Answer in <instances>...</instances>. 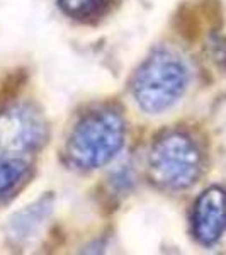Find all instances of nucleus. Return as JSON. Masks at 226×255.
Segmentation results:
<instances>
[{
    "label": "nucleus",
    "mask_w": 226,
    "mask_h": 255,
    "mask_svg": "<svg viewBox=\"0 0 226 255\" xmlns=\"http://www.w3.org/2000/svg\"><path fill=\"white\" fill-rule=\"evenodd\" d=\"M211 49H213V58L215 61L226 68V39L225 38H213L211 41Z\"/></svg>",
    "instance_id": "1a4fd4ad"
},
{
    "label": "nucleus",
    "mask_w": 226,
    "mask_h": 255,
    "mask_svg": "<svg viewBox=\"0 0 226 255\" xmlns=\"http://www.w3.org/2000/svg\"><path fill=\"white\" fill-rule=\"evenodd\" d=\"M148 170L160 187L170 191L186 189L201 174V151L187 134L167 133L151 146Z\"/></svg>",
    "instance_id": "7ed1b4c3"
},
{
    "label": "nucleus",
    "mask_w": 226,
    "mask_h": 255,
    "mask_svg": "<svg viewBox=\"0 0 226 255\" xmlns=\"http://www.w3.org/2000/svg\"><path fill=\"white\" fill-rule=\"evenodd\" d=\"M192 232L201 245H215L226 232V192L209 187L196 201L192 213Z\"/></svg>",
    "instance_id": "39448f33"
},
{
    "label": "nucleus",
    "mask_w": 226,
    "mask_h": 255,
    "mask_svg": "<svg viewBox=\"0 0 226 255\" xmlns=\"http://www.w3.org/2000/svg\"><path fill=\"white\" fill-rule=\"evenodd\" d=\"M27 170V163L17 157L0 155V196L9 192L22 179Z\"/></svg>",
    "instance_id": "0eeeda50"
},
{
    "label": "nucleus",
    "mask_w": 226,
    "mask_h": 255,
    "mask_svg": "<svg viewBox=\"0 0 226 255\" xmlns=\"http://www.w3.org/2000/svg\"><path fill=\"white\" fill-rule=\"evenodd\" d=\"M61 9L72 17H92L108 7L111 0H58Z\"/></svg>",
    "instance_id": "6e6552de"
},
{
    "label": "nucleus",
    "mask_w": 226,
    "mask_h": 255,
    "mask_svg": "<svg viewBox=\"0 0 226 255\" xmlns=\"http://www.w3.org/2000/svg\"><path fill=\"white\" fill-rule=\"evenodd\" d=\"M189 84V68L177 53L157 49L143 61L133 79L131 92L145 113L160 114L184 96Z\"/></svg>",
    "instance_id": "f257e3e1"
},
{
    "label": "nucleus",
    "mask_w": 226,
    "mask_h": 255,
    "mask_svg": "<svg viewBox=\"0 0 226 255\" xmlns=\"http://www.w3.org/2000/svg\"><path fill=\"white\" fill-rule=\"evenodd\" d=\"M53 208V197L44 196L43 199L36 201L20 211L14 213L7 221V237L15 244L29 240L34 233L43 226L44 220L49 216Z\"/></svg>",
    "instance_id": "423d86ee"
},
{
    "label": "nucleus",
    "mask_w": 226,
    "mask_h": 255,
    "mask_svg": "<svg viewBox=\"0 0 226 255\" xmlns=\"http://www.w3.org/2000/svg\"><path fill=\"white\" fill-rule=\"evenodd\" d=\"M124 145V123L114 111L87 114L73 128L67 143V157L84 170L104 167Z\"/></svg>",
    "instance_id": "f03ea898"
},
{
    "label": "nucleus",
    "mask_w": 226,
    "mask_h": 255,
    "mask_svg": "<svg viewBox=\"0 0 226 255\" xmlns=\"http://www.w3.org/2000/svg\"><path fill=\"white\" fill-rule=\"evenodd\" d=\"M46 139V123L29 104L10 106L0 113V151L19 157L38 150Z\"/></svg>",
    "instance_id": "20e7f679"
}]
</instances>
